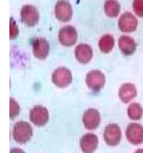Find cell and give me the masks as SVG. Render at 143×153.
Masks as SVG:
<instances>
[{
  "instance_id": "obj_6",
  "label": "cell",
  "mask_w": 143,
  "mask_h": 153,
  "mask_svg": "<svg viewBox=\"0 0 143 153\" xmlns=\"http://www.w3.org/2000/svg\"><path fill=\"white\" fill-rule=\"evenodd\" d=\"M55 12V17L62 23H68L72 19V5L67 0H58L53 8Z\"/></svg>"
},
{
  "instance_id": "obj_21",
  "label": "cell",
  "mask_w": 143,
  "mask_h": 153,
  "mask_svg": "<svg viewBox=\"0 0 143 153\" xmlns=\"http://www.w3.org/2000/svg\"><path fill=\"white\" fill-rule=\"evenodd\" d=\"M19 36V27H17L16 22L14 20V17L10 19V39L14 40Z\"/></svg>"
},
{
  "instance_id": "obj_10",
  "label": "cell",
  "mask_w": 143,
  "mask_h": 153,
  "mask_svg": "<svg viewBox=\"0 0 143 153\" xmlns=\"http://www.w3.org/2000/svg\"><path fill=\"white\" fill-rule=\"evenodd\" d=\"M32 53L38 60H44L50 55V43L44 37H36L32 40Z\"/></svg>"
},
{
  "instance_id": "obj_7",
  "label": "cell",
  "mask_w": 143,
  "mask_h": 153,
  "mask_svg": "<svg viewBox=\"0 0 143 153\" xmlns=\"http://www.w3.org/2000/svg\"><path fill=\"white\" fill-rule=\"evenodd\" d=\"M103 139L108 146H117L122 141V131L118 124H108L104 128Z\"/></svg>"
},
{
  "instance_id": "obj_12",
  "label": "cell",
  "mask_w": 143,
  "mask_h": 153,
  "mask_svg": "<svg viewBox=\"0 0 143 153\" xmlns=\"http://www.w3.org/2000/svg\"><path fill=\"white\" fill-rule=\"evenodd\" d=\"M82 121L87 131H95L100 125V112L95 108H90L83 113Z\"/></svg>"
},
{
  "instance_id": "obj_19",
  "label": "cell",
  "mask_w": 143,
  "mask_h": 153,
  "mask_svg": "<svg viewBox=\"0 0 143 153\" xmlns=\"http://www.w3.org/2000/svg\"><path fill=\"white\" fill-rule=\"evenodd\" d=\"M127 116H129L130 120H134V121L141 120L143 116L142 105L139 104V102H132V104H130L129 108H127Z\"/></svg>"
},
{
  "instance_id": "obj_22",
  "label": "cell",
  "mask_w": 143,
  "mask_h": 153,
  "mask_svg": "<svg viewBox=\"0 0 143 153\" xmlns=\"http://www.w3.org/2000/svg\"><path fill=\"white\" fill-rule=\"evenodd\" d=\"M132 11L138 17H143V0H132Z\"/></svg>"
},
{
  "instance_id": "obj_15",
  "label": "cell",
  "mask_w": 143,
  "mask_h": 153,
  "mask_svg": "<svg viewBox=\"0 0 143 153\" xmlns=\"http://www.w3.org/2000/svg\"><path fill=\"white\" fill-rule=\"evenodd\" d=\"M99 139L95 133H86L80 139V149L83 153H94L98 148Z\"/></svg>"
},
{
  "instance_id": "obj_11",
  "label": "cell",
  "mask_w": 143,
  "mask_h": 153,
  "mask_svg": "<svg viewBox=\"0 0 143 153\" xmlns=\"http://www.w3.org/2000/svg\"><path fill=\"white\" fill-rule=\"evenodd\" d=\"M126 139L132 145H141L143 143V125L139 123H131L126 128Z\"/></svg>"
},
{
  "instance_id": "obj_3",
  "label": "cell",
  "mask_w": 143,
  "mask_h": 153,
  "mask_svg": "<svg viewBox=\"0 0 143 153\" xmlns=\"http://www.w3.org/2000/svg\"><path fill=\"white\" fill-rule=\"evenodd\" d=\"M51 80L53 85H56L58 88H67L68 85L72 83V72L68 68L64 67H59L52 72Z\"/></svg>"
},
{
  "instance_id": "obj_16",
  "label": "cell",
  "mask_w": 143,
  "mask_h": 153,
  "mask_svg": "<svg viewBox=\"0 0 143 153\" xmlns=\"http://www.w3.org/2000/svg\"><path fill=\"white\" fill-rule=\"evenodd\" d=\"M118 47H119V51L124 56H131L132 53H135V51H136L135 40L131 36H127V35H122V36L119 37Z\"/></svg>"
},
{
  "instance_id": "obj_8",
  "label": "cell",
  "mask_w": 143,
  "mask_h": 153,
  "mask_svg": "<svg viewBox=\"0 0 143 153\" xmlns=\"http://www.w3.org/2000/svg\"><path fill=\"white\" fill-rule=\"evenodd\" d=\"M29 120L34 125L36 126H44L50 120L48 109L43 105H35L31 111H29Z\"/></svg>"
},
{
  "instance_id": "obj_13",
  "label": "cell",
  "mask_w": 143,
  "mask_h": 153,
  "mask_svg": "<svg viewBox=\"0 0 143 153\" xmlns=\"http://www.w3.org/2000/svg\"><path fill=\"white\" fill-rule=\"evenodd\" d=\"M75 59L76 61H79L80 64H88L92 60V56H94V51H92V47L90 44H78L75 47Z\"/></svg>"
},
{
  "instance_id": "obj_23",
  "label": "cell",
  "mask_w": 143,
  "mask_h": 153,
  "mask_svg": "<svg viewBox=\"0 0 143 153\" xmlns=\"http://www.w3.org/2000/svg\"><path fill=\"white\" fill-rule=\"evenodd\" d=\"M10 153H26L23 149H20V148H12L10 151Z\"/></svg>"
},
{
  "instance_id": "obj_9",
  "label": "cell",
  "mask_w": 143,
  "mask_h": 153,
  "mask_svg": "<svg viewBox=\"0 0 143 153\" xmlns=\"http://www.w3.org/2000/svg\"><path fill=\"white\" fill-rule=\"evenodd\" d=\"M118 28L124 33H131L138 28V19L131 12L122 13V16H119L118 20Z\"/></svg>"
},
{
  "instance_id": "obj_14",
  "label": "cell",
  "mask_w": 143,
  "mask_h": 153,
  "mask_svg": "<svg viewBox=\"0 0 143 153\" xmlns=\"http://www.w3.org/2000/svg\"><path fill=\"white\" fill-rule=\"evenodd\" d=\"M136 95H138V91H136V87L132 83H124L120 85L118 91V96L119 100H120L123 104H129L131 102V100L135 99Z\"/></svg>"
},
{
  "instance_id": "obj_5",
  "label": "cell",
  "mask_w": 143,
  "mask_h": 153,
  "mask_svg": "<svg viewBox=\"0 0 143 153\" xmlns=\"http://www.w3.org/2000/svg\"><path fill=\"white\" fill-rule=\"evenodd\" d=\"M58 39L63 47H72L78 42V31L72 25H64L59 29Z\"/></svg>"
},
{
  "instance_id": "obj_1",
  "label": "cell",
  "mask_w": 143,
  "mask_h": 153,
  "mask_svg": "<svg viewBox=\"0 0 143 153\" xmlns=\"http://www.w3.org/2000/svg\"><path fill=\"white\" fill-rule=\"evenodd\" d=\"M34 129L32 125L27 121H17L15 123L12 128V137L17 144H27L32 139Z\"/></svg>"
},
{
  "instance_id": "obj_17",
  "label": "cell",
  "mask_w": 143,
  "mask_h": 153,
  "mask_svg": "<svg viewBox=\"0 0 143 153\" xmlns=\"http://www.w3.org/2000/svg\"><path fill=\"white\" fill-rule=\"evenodd\" d=\"M98 47H99V51L102 53H110V52L114 49L115 47V39L112 35L106 33L103 35L99 39V43H98Z\"/></svg>"
},
{
  "instance_id": "obj_20",
  "label": "cell",
  "mask_w": 143,
  "mask_h": 153,
  "mask_svg": "<svg viewBox=\"0 0 143 153\" xmlns=\"http://www.w3.org/2000/svg\"><path fill=\"white\" fill-rule=\"evenodd\" d=\"M20 113V105L15 99H10V119L14 120Z\"/></svg>"
},
{
  "instance_id": "obj_18",
  "label": "cell",
  "mask_w": 143,
  "mask_h": 153,
  "mask_svg": "<svg viewBox=\"0 0 143 153\" xmlns=\"http://www.w3.org/2000/svg\"><path fill=\"white\" fill-rule=\"evenodd\" d=\"M104 13L108 17H118L120 13V4L118 0H106L104 1Z\"/></svg>"
},
{
  "instance_id": "obj_4",
  "label": "cell",
  "mask_w": 143,
  "mask_h": 153,
  "mask_svg": "<svg viewBox=\"0 0 143 153\" xmlns=\"http://www.w3.org/2000/svg\"><path fill=\"white\" fill-rule=\"evenodd\" d=\"M39 10L35 5L26 4L20 10V19L27 27H35L39 23Z\"/></svg>"
},
{
  "instance_id": "obj_2",
  "label": "cell",
  "mask_w": 143,
  "mask_h": 153,
  "mask_svg": "<svg viewBox=\"0 0 143 153\" xmlns=\"http://www.w3.org/2000/svg\"><path fill=\"white\" fill-rule=\"evenodd\" d=\"M106 84V76L102 71L92 69L86 75V85L92 92H99Z\"/></svg>"
},
{
  "instance_id": "obj_24",
  "label": "cell",
  "mask_w": 143,
  "mask_h": 153,
  "mask_svg": "<svg viewBox=\"0 0 143 153\" xmlns=\"http://www.w3.org/2000/svg\"><path fill=\"white\" fill-rule=\"evenodd\" d=\"M134 153H143V149H136Z\"/></svg>"
}]
</instances>
